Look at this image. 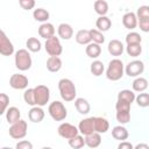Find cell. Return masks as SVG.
I'll list each match as a JSON object with an SVG mask.
<instances>
[{
	"mask_svg": "<svg viewBox=\"0 0 149 149\" xmlns=\"http://www.w3.org/2000/svg\"><path fill=\"white\" fill-rule=\"evenodd\" d=\"M58 90H59V94L64 101L70 102V101L76 100L77 88H76V86L71 79L62 78L58 81Z\"/></svg>",
	"mask_w": 149,
	"mask_h": 149,
	"instance_id": "obj_1",
	"label": "cell"
},
{
	"mask_svg": "<svg viewBox=\"0 0 149 149\" xmlns=\"http://www.w3.org/2000/svg\"><path fill=\"white\" fill-rule=\"evenodd\" d=\"M123 73H125V65H123L121 59L113 58L112 61H109L108 66L106 69V77H107V79H109L112 81L120 80L123 77Z\"/></svg>",
	"mask_w": 149,
	"mask_h": 149,
	"instance_id": "obj_2",
	"label": "cell"
},
{
	"mask_svg": "<svg viewBox=\"0 0 149 149\" xmlns=\"http://www.w3.org/2000/svg\"><path fill=\"white\" fill-rule=\"evenodd\" d=\"M14 62H15V68L19 69L20 71L29 70L31 68V64H33L31 56L27 49H19L15 52Z\"/></svg>",
	"mask_w": 149,
	"mask_h": 149,
	"instance_id": "obj_3",
	"label": "cell"
},
{
	"mask_svg": "<svg viewBox=\"0 0 149 149\" xmlns=\"http://www.w3.org/2000/svg\"><path fill=\"white\" fill-rule=\"evenodd\" d=\"M49 115L55 121H63L68 116V109L62 101H52L48 107Z\"/></svg>",
	"mask_w": 149,
	"mask_h": 149,
	"instance_id": "obj_4",
	"label": "cell"
},
{
	"mask_svg": "<svg viewBox=\"0 0 149 149\" xmlns=\"http://www.w3.org/2000/svg\"><path fill=\"white\" fill-rule=\"evenodd\" d=\"M115 109H116V120L121 125L128 123L130 121V104L121 100H116L115 104Z\"/></svg>",
	"mask_w": 149,
	"mask_h": 149,
	"instance_id": "obj_5",
	"label": "cell"
},
{
	"mask_svg": "<svg viewBox=\"0 0 149 149\" xmlns=\"http://www.w3.org/2000/svg\"><path fill=\"white\" fill-rule=\"evenodd\" d=\"M27 130H28V125L27 121L24 120H20L13 125H10L9 127V136L14 140H22L23 137H26L27 135Z\"/></svg>",
	"mask_w": 149,
	"mask_h": 149,
	"instance_id": "obj_6",
	"label": "cell"
},
{
	"mask_svg": "<svg viewBox=\"0 0 149 149\" xmlns=\"http://www.w3.org/2000/svg\"><path fill=\"white\" fill-rule=\"evenodd\" d=\"M44 49H45L47 54L49 55V57L50 56H57V57H59V55L63 52V47H62V43L59 41V37L52 36L49 40H45Z\"/></svg>",
	"mask_w": 149,
	"mask_h": 149,
	"instance_id": "obj_7",
	"label": "cell"
},
{
	"mask_svg": "<svg viewBox=\"0 0 149 149\" xmlns=\"http://www.w3.org/2000/svg\"><path fill=\"white\" fill-rule=\"evenodd\" d=\"M35 91V100L36 106L43 107L49 102L50 99V90L47 85H37L34 87Z\"/></svg>",
	"mask_w": 149,
	"mask_h": 149,
	"instance_id": "obj_8",
	"label": "cell"
},
{
	"mask_svg": "<svg viewBox=\"0 0 149 149\" xmlns=\"http://www.w3.org/2000/svg\"><path fill=\"white\" fill-rule=\"evenodd\" d=\"M136 16L140 29L144 33H149V6L147 5L140 6L137 8Z\"/></svg>",
	"mask_w": 149,
	"mask_h": 149,
	"instance_id": "obj_9",
	"label": "cell"
},
{
	"mask_svg": "<svg viewBox=\"0 0 149 149\" xmlns=\"http://www.w3.org/2000/svg\"><path fill=\"white\" fill-rule=\"evenodd\" d=\"M143 71H144V63L140 59H134L125 66V72L129 77L137 78L140 77V74L143 73Z\"/></svg>",
	"mask_w": 149,
	"mask_h": 149,
	"instance_id": "obj_10",
	"label": "cell"
},
{
	"mask_svg": "<svg viewBox=\"0 0 149 149\" xmlns=\"http://www.w3.org/2000/svg\"><path fill=\"white\" fill-rule=\"evenodd\" d=\"M57 133H58V135L61 137L70 140V139L77 136L79 134V129H78V127H76V126H73V125H71L69 122H63V123H61L58 126Z\"/></svg>",
	"mask_w": 149,
	"mask_h": 149,
	"instance_id": "obj_11",
	"label": "cell"
},
{
	"mask_svg": "<svg viewBox=\"0 0 149 149\" xmlns=\"http://www.w3.org/2000/svg\"><path fill=\"white\" fill-rule=\"evenodd\" d=\"M29 84L28 78L21 73H14L9 78V85L14 90H27Z\"/></svg>",
	"mask_w": 149,
	"mask_h": 149,
	"instance_id": "obj_12",
	"label": "cell"
},
{
	"mask_svg": "<svg viewBox=\"0 0 149 149\" xmlns=\"http://www.w3.org/2000/svg\"><path fill=\"white\" fill-rule=\"evenodd\" d=\"M0 54L2 56H10L14 54V45L3 30L0 31Z\"/></svg>",
	"mask_w": 149,
	"mask_h": 149,
	"instance_id": "obj_13",
	"label": "cell"
},
{
	"mask_svg": "<svg viewBox=\"0 0 149 149\" xmlns=\"http://www.w3.org/2000/svg\"><path fill=\"white\" fill-rule=\"evenodd\" d=\"M78 129H79V133L83 136H87V135H91V134L95 133V129H94V116L85 118V119L80 120V122L78 125Z\"/></svg>",
	"mask_w": 149,
	"mask_h": 149,
	"instance_id": "obj_14",
	"label": "cell"
},
{
	"mask_svg": "<svg viewBox=\"0 0 149 149\" xmlns=\"http://www.w3.org/2000/svg\"><path fill=\"white\" fill-rule=\"evenodd\" d=\"M107 50L112 56H121L125 51L123 43L119 40H111L107 45Z\"/></svg>",
	"mask_w": 149,
	"mask_h": 149,
	"instance_id": "obj_15",
	"label": "cell"
},
{
	"mask_svg": "<svg viewBox=\"0 0 149 149\" xmlns=\"http://www.w3.org/2000/svg\"><path fill=\"white\" fill-rule=\"evenodd\" d=\"M122 24L125 28L129 29V30H133L137 27L139 22H137V16L135 13L133 12H128L126 13L123 16H122Z\"/></svg>",
	"mask_w": 149,
	"mask_h": 149,
	"instance_id": "obj_16",
	"label": "cell"
},
{
	"mask_svg": "<svg viewBox=\"0 0 149 149\" xmlns=\"http://www.w3.org/2000/svg\"><path fill=\"white\" fill-rule=\"evenodd\" d=\"M44 115H45V113H44L43 108L40 107V106H34V107H31V108L29 109V112H28V118H29V120H30L31 122H35V123L41 122V121L44 119Z\"/></svg>",
	"mask_w": 149,
	"mask_h": 149,
	"instance_id": "obj_17",
	"label": "cell"
},
{
	"mask_svg": "<svg viewBox=\"0 0 149 149\" xmlns=\"http://www.w3.org/2000/svg\"><path fill=\"white\" fill-rule=\"evenodd\" d=\"M38 35L45 40H49L50 37L55 36V27L52 23L50 22H45V23H42L40 27H38Z\"/></svg>",
	"mask_w": 149,
	"mask_h": 149,
	"instance_id": "obj_18",
	"label": "cell"
},
{
	"mask_svg": "<svg viewBox=\"0 0 149 149\" xmlns=\"http://www.w3.org/2000/svg\"><path fill=\"white\" fill-rule=\"evenodd\" d=\"M57 33L59 38L68 41L73 36V28L69 23H61L57 28Z\"/></svg>",
	"mask_w": 149,
	"mask_h": 149,
	"instance_id": "obj_19",
	"label": "cell"
},
{
	"mask_svg": "<svg viewBox=\"0 0 149 149\" xmlns=\"http://www.w3.org/2000/svg\"><path fill=\"white\" fill-rule=\"evenodd\" d=\"M94 129L95 133L105 134L109 129V122L102 116H94Z\"/></svg>",
	"mask_w": 149,
	"mask_h": 149,
	"instance_id": "obj_20",
	"label": "cell"
},
{
	"mask_svg": "<svg viewBox=\"0 0 149 149\" xmlns=\"http://www.w3.org/2000/svg\"><path fill=\"white\" fill-rule=\"evenodd\" d=\"M6 120L9 125H13L17 121H20L21 119V113H20V109L15 106H12V107H8V109L6 111Z\"/></svg>",
	"mask_w": 149,
	"mask_h": 149,
	"instance_id": "obj_21",
	"label": "cell"
},
{
	"mask_svg": "<svg viewBox=\"0 0 149 149\" xmlns=\"http://www.w3.org/2000/svg\"><path fill=\"white\" fill-rule=\"evenodd\" d=\"M112 136H113V139L122 142V141H125V140L128 139L129 133H128V130H127L126 127H123L122 125H119V126H115L112 129Z\"/></svg>",
	"mask_w": 149,
	"mask_h": 149,
	"instance_id": "obj_22",
	"label": "cell"
},
{
	"mask_svg": "<svg viewBox=\"0 0 149 149\" xmlns=\"http://www.w3.org/2000/svg\"><path fill=\"white\" fill-rule=\"evenodd\" d=\"M76 42L78 44H81V45H87L92 42V38H91V34H90V30L87 29H80L77 31L76 36Z\"/></svg>",
	"mask_w": 149,
	"mask_h": 149,
	"instance_id": "obj_23",
	"label": "cell"
},
{
	"mask_svg": "<svg viewBox=\"0 0 149 149\" xmlns=\"http://www.w3.org/2000/svg\"><path fill=\"white\" fill-rule=\"evenodd\" d=\"M85 144L90 149H95L101 144V134L99 133H93L91 135L85 136Z\"/></svg>",
	"mask_w": 149,
	"mask_h": 149,
	"instance_id": "obj_24",
	"label": "cell"
},
{
	"mask_svg": "<svg viewBox=\"0 0 149 149\" xmlns=\"http://www.w3.org/2000/svg\"><path fill=\"white\" fill-rule=\"evenodd\" d=\"M62 68V59L57 56H50L47 59V69L50 72H58Z\"/></svg>",
	"mask_w": 149,
	"mask_h": 149,
	"instance_id": "obj_25",
	"label": "cell"
},
{
	"mask_svg": "<svg viewBox=\"0 0 149 149\" xmlns=\"http://www.w3.org/2000/svg\"><path fill=\"white\" fill-rule=\"evenodd\" d=\"M74 107L77 109L78 113L80 114H87L91 109L90 102L85 99V98H76L74 100Z\"/></svg>",
	"mask_w": 149,
	"mask_h": 149,
	"instance_id": "obj_26",
	"label": "cell"
},
{
	"mask_svg": "<svg viewBox=\"0 0 149 149\" xmlns=\"http://www.w3.org/2000/svg\"><path fill=\"white\" fill-rule=\"evenodd\" d=\"M148 85H149L148 80H147L144 77H141V76L137 77V78H135L134 81H133V84H132L133 91H134V92H140V93L144 92V91L148 88Z\"/></svg>",
	"mask_w": 149,
	"mask_h": 149,
	"instance_id": "obj_27",
	"label": "cell"
},
{
	"mask_svg": "<svg viewBox=\"0 0 149 149\" xmlns=\"http://www.w3.org/2000/svg\"><path fill=\"white\" fill-rule=\"evenodd\" d=\"M111 26H112V21H111V19L108 16H99L97 19V21H95V27L101 33L109 30Z\"/></svg>",
	"mask_w": 149,
	"mask_h": 149,
	"instance_id": "obj_28",
	"label": "cell"
},
{
	"mask_svg": "<svg viewBox=\"0 0 149 149\" xmlns=\"http://www.w3.org/2000/svg\"><path fill=\"white\" fill-rule=\"evenodd\" d=\"M85 52L90 58H98L100 56V54H101V47H100V44L91 42L90 44L86 45Z\"/></svg>",
	"mask_w": 149,
	"mask_h": 149,
	"instance_id": "obj_29",
	"label": "cell"
},
{
	"mask_svg": "<svg viewBox=\"0 0 149 149\" xmlns=\"http://www.w3.org/2000/svg\"><path fill=\"white\" fill-rule=\"evenodd\" d=\"M135 93L134 91H130V90H122L118 93V100H121V101H126L128 104H133L135 101Z\"/></svg>",
	"mask_w": 149,
	"mask_h": 149,
	"instance_id": "obj_30",
	"label": "cell"
},
{
	"mask_svg": "<svg viewBox=\"0 0 149 149\" xmlns=\"http://www.w3.org/2000/svg\"><path fill=\"white\" fill-rule=\"evenodd\" d=\"M33 16H34V19H35L36 21L42 22V23H45V22H48L50 14H49V12H48L47 9H44V8H36V9H34V12H33Z\"/></svg>",
	"mask_w": 149,
	"mask_h": 149,
	"instance_id": "obj_31",
	"label": "cell"
},
{
	"mask_svg": "<svg viewBox=\"0 0 149 149\" xmlns=\"http://www.w3.org/2000/svg\"><path fill=\"white\" fill-rule=\"evenodd\" d=\"M26 47H27V50L28 51H31V52H38L42 48V43L38 38L36 37H29L27 41H26Z\"/></svg>",
	"mask_w": 149,
	"mask_h": 149,
	"instance_id": "obj_32",
	"label": "cell"
},
{
	"mask_svg": "<svg viewBox=\"0 0 149 149\" xmlns=\"http://www.w3.org/2000/svg\"><path fill=\"white\" fill-rule=\"evenodd\" d=\"M94 12L99 15V16H106L107 12H108V3L105 0H97L94 1Z\"/></svg>",
	"mask_w": 149,
	"mask_h": 149,
	"instance_id": "obj_33",
	"label": "cell"
},
{
	"mask_svg": "<svg viewBox=\"0 0 149 149\" xmlns=\"http://www.w3.org/2000/svg\"><path fill=\"white\" fill-rule=\"evenodd\" d=\"M90 71H91V73H92L93 76L99 77V76H101V74L104 73V71H105V65H104V63H102L101 61L95 59V61H93V62L91 63Z\"/></svg>",
	"mask_w": 149,
	"mask_h": 149,
	"instance_id": "obj_34",
	"label": "cell"
},
{
	"mask_svg": "<svg viewBox=\"0 0 149 149\" xmlns=\"http://www.w3.org/2000/svg\"><path fill=\"white\" fill-rule=\"evenodd\" d=\"M68 142H69V146L72 148V149H81L84 146H85V137L80 134H78L77 136H74V137H72V139H70V140H68Z\"/></svg>",
	"mask_w": 149,
	"mask_h": 149,
	"instance_id": "obj_35",
	"label": "cell"
},
{
	"mask_svg": "<svg viewBox=\"0 0 149 149\" xmlns=\"http://www.w3.org/2000/svg\"><path fill=\"white\" fill-rule=\"evenodd\" d=\"M23 100L27 105L34 107L36 106V100H35V91L34 88H27L24 90V93H23Z\"/></svg>",
	"mask_w": 149,
	"mask_h": 149,
	"instance_id": "obj_36",
	"label": "cell"
},
{
	"mask_svg": "<svg viewBox=\"0 0 149 149\" xmlns=\"http://www.w3.org/2000/svg\"><path fill=\"white\" fill-rule=\"evenodd\" d=\"M126 43L127 44H141L142 42V37L139 33L136 31H130L126 35Z\"/></svg>",
	"mask_w": 149,
	"mask_h": 149,
	"instance_id": "obj_37",
	"label": "cell"
},
{
	"mask_svg": "<svg viewBox=\"0 0 149 149\" xmlns=\"http://www.w3.org/2000/svg\"><path fill=\"white\" fill-rule=\"evenodd\" d=\"M126 52L130 57H137L142 52V47H141V44H127Z\"/></svg>",
	"mask_w": 149,
	"mask_h": 149,
	"instance_id": "obj_38",
	"label": "cell"
},
{
	"mask_svg": "<svg viewBox=\"0 0 149 149\" xmlns=\"http://www.w3.org/2000/svg\"><path fill=\"white\" fill-rule=\"evenodd\" d=\"M90 34H91V38H92V42L93 43H97V44H102L105 42V36L101 31H99L98 29H90Z\"/></svg>",
	"mask_w": 149,
	"mask_h": 149,
	"instance_id": "obj_39",
	"label": "cell"
},
{
	"mask_svg": "<svg viewBox=\"0 0 149 149\" xmlns=\"http://www.w3.org/2000/svg\"><path fill=\"white\" fill-rule=\"evenodd\" d=\"M135 101H136L137 106H140V107H148L149 106V93H147V92L139 93L135 98Z\"/></svg>",
	"mask_w": 149,
	"mask_h": 149,
	"instance_id": "obj_40",
	"label": "cell"
},
{
	"mask_svg": "<svg viewBox=\"0 0 149 149\" xmlns=\"http://www.w3.org/2000/svg\"><path fill=\"white\" fill-rule=\"evenodd\" d=\"M8 105H9V97L6 93H1L0 94V114H5L6 111L8 109Z\"/></svg>",
	"mask_w": 149,
	"mask_h": 149,
	"instance_id": "obj_41",
	"label": "cell"
},
{
	"mask_svg": "<svg viewBox=\"0 0 149 149\" xmlns=\"http://www.w3.org/2000/svg\"><path fill=\"white\" fill-rule=\"evenodd\" d=\"M15 149H33V143L28 140H21L16 143Z\"/></svg>",
	"mask_w": 149,
	"mask_h": 149,
	"instance_id": "obj_42",
	"label": "cell"
},
{
	"mask_svg": "<svg viewBox=\"0 0 149 149\" xmlns=\"http://www.w3.org/2000/svg\"><path fill=\"white\" fill-rule=\"evenodd\" d=\"M19 5L26 9V10H29V9H33L35 7V1L34 0H20L19 1Z\"/></svg>",
	"mask_w": 149,
	"mask_h": 149,
	"instance_id": "obj_43",
	"label": "cell"
},
{
	"mask_svg": "<svg viewBox=\"0 0 149 149\" xmlns=\"http://www.w3.org/2000/svg\"><path fill=\"white\" fill-rule=\"evenodd\" d=\"M118 149H134V146L128 141H122L119 143Z\"/></svg>",
	"mask_w": 149,
	"mask_h": 149,
	"instance_id": "obj_44",
	"label": "cell"
},
{
	"mask_svg": "<svg viewBox=\"0 0 149 149\" xmlns=\"http://www.w3.org/2000/svg\"><path fill=\"white\" fill-rule=\"evenodd\" d=\"M134 149H149V146L147 143H139L134 147Z\"/></svg>",
	"mask_w": 149,
	"mask_h": 149,
	"instance_id": "obj_45",
	"label": "cell"
},
{
	"mask_svg": "<svg viewBox=\"0 0 149 149\" xmlns=\"http://www.w3.org/2000/svg\"><path fill=\"white\" fill-rule=\"evenodd\" d=\"M41 149H52V148L51 147H42Z\"/></svg>",
	"mask_w": 149,
	"mask_h": 149,
	"instance_id": "obj_46",
	"label": "cell"
},
{
	"mask_svg": "<svg viewBox=\"0 0 149 149\" xmlns=\"http://www.w3.org/2000/svg\"><path fill=\"white\" fill-rule=\"evenodd\" d=\"M1 149H13V148H10V147H2Z\"/></svg>",
	"mask_w": 149,
	"mask_h": 149,
	"instance_id": "obj_47",
	"label": "cell"
}]
</instances>
